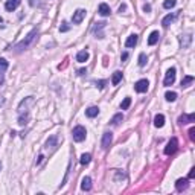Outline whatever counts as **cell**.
Wrapping results in <instances>:
<instances>
[{
    "label": "cell",
    "mask_w": 195,
    "mask_h": 195,
    "mask_svg": "<svg viewBox=\"0 0 195 195\" xmlns=\"http://www.w3.org/2000/svg\"><path fill=\"white\" fill-rule=\"evenodd\" d=\"M145 64H146V55H145V54H140V55H139V66L143 67Z\"/></svg>",
    "instance_id": "obj_28"
},
{
    "label": "cell",
    "mask_w": 195,
    "mask_h": 195,
    "mask_svg": "<svg viewBox=\"0 0 195 195\" xmlns=\"http://www.w3.org/2000/svg\"><path fill=\"white\" fill-rule=\"evenodd\" d=\"M85 73H87V69H80V70H78V75H80V76L85 75Z\"/></svg>",
    "instance_id": "obj_33"
},
{
    "label": "cell",
    "mask_w": 195,
    "mask_h": 195,
    "mask_svg": "<svg viewBox=\"0 0 195 195\" xmlns=\"http://www.w3.org/2000/svg\"><path fill=\"white\" fill-rule=\"evenodd\" d=\"M175 5H177V0H165V2H163V8H165V9H171Z\"/></svg>",
    "instance_id": "obj_22"
},
{
    "label": "cell",
    "mask_w": 195,
    "mask_h": 195,
    "mask_svg": "<svg viewBox=\"0 0 195 195\" xmlns=\"http://www.w3.org/2000/svg\"><path fill=\"white\" fill-rule=\"evenodd\" d=\"M29 5L32 6V5H34V0H29Z\"/></svg>",
    "instance_id": "obj_39"
},
{
    "label": "cell",
    "mask_w": 195,
    "mask_h": 195,
    "mask_svg": "<svg viewBox=\"0 0 195 195\" xmlns=\"http://www.w3.org/2000/svg\"><path fill=\"white\" fill-rule=\"evenodd\" d=\"M111 140H113V134L110 133V131H107V133H104L102 136V148L107 149L110 146V143H111Z\"/></svg>",
    "instance_id": "obj_9"
},
{
    "label": "cell",
    "mask_w": 195,
    "mask_h": 195,
    "mask_svg": "<svg viewBox=\"0 0 195 195\" xmlns=\"http://www.w3.org/2000/svg\"><path fill=\"white\" fill-rule=\"evenodd\" d=\"M55 145H57V136H52V137L49 139L46 142V148H55Z\"/></svg>",
    "instance_id": "obj_25"
},
{
    "label": "cell",
    "mask_w": 195,
    "mask_h": 195,
    "mask_svg": "<svg viewBox=\"0 0 195 195\" xmlns=\"http://www.w3.org/2000/svg\"><path fill=\"white\" fill-rule=\"evenodd\" d=\"M192 81H194V76H192V75H187V76H184L183 81H182V87H187V85H189Z\"/></svg>",
    "instance_id": "obj_26"
},
{
    "label": "cell",
    "mask_w": 195,
    "mask_h": 195,
    "mask_svg": "<svg viewBox=\"0 0 195 195\" xmlns=\"http://www.w3.org/2000/svg\"><path fill=\"white\" fill-rule=\"evenodd\" d=\"M121 81H122V72H119V70H117V72H115V73H113V78H111V84H113V85H117V84H119Z\"/></svg>",
    "instance_id": "obj_20"
},
{
    "label": "cell",
    "mask_w": 195,
    "mask_h": 195,
    "mask_svg": "<svg viewBox=\"0 0 195 195\" xmlns=\"http://www.w3.org/2000/svg\"><path fill=\"white\" fill-rule=\"evenodd\" d=\"M110 6L107 5V3H101L99 5V14L102 15V17H107V15H110Z\"/></svg>",
    "instance_id": "obj_17"
},
{
    "label": "cell",
    "mask_w": 195,
    "mask_h": 195,
    "mask_svg": "<svg viewBox=\"0 0 195 195\" xmlns=\"http://www.w3.org/2000/svg\"><path fill=\"white\" fill-rule=\"evenodd\" d=\"M89 59V52L87 50H80L78 55H76V61L78 63H85Z\"/></svg>",
    "instance_id": "obj_16"
},
{
    "label": "cell",
    "mask_w": 195,
    "mask_h": 195,
    "mask_svg": "<svg viewBox=\"0 0 195 195\" xmlns=\"http://www.w3.org/2000/svg\"><path fill=\"white\" fill-rule=\"evenodd\" d=\"M0 169H2V163H0Z\"/></svg>",
    "instance_id": "obj_41"
},
{
    "label": "cell",
    "mask_w": 195,
    "mask_h": 195,
    "mask_svg": "<svg viewBox=\"0 0 195 195\" xmlns=\"http://www.w3.org/2000/svg\"><path fill=\"white\" fill-rule=\"evenodd\" d=\"M136 44H137V35L136 34L130 35V37L126 38V41H125V46L126 47H134Z\"/></svg>",
    "instance_id": "obj_14"
},
{
    "label": "cell",
    "mask_w": 195,
    "mask_h": 195,
    "mask_svg": "<svg viewBox=\"0 0 195 195\" xmlns=\"http://www.w3.org/2000/svg\"><path fill=\"white\" fill-rule=\"evenodd\" d=\"M37 34H38V31H37V29H32L29 34L26 35V38H24L23 41H20V43L15 46V49H17V50H24V49H28V47L32 44V41L35 40Z\"/></svg>",
    "instance_id": "obj_1"
},
{
    "label": "cell",
    "mask_w": 195,
    "mask_h": 195,
    "mask_svg": "<svg viewBox=\"0 0 195 195\" xmlns=\"http://www.w3.org/2000/svg\"><path fill=\"white\" fill-rule=\"evenodd\" d=\"M105 22H99V23H95V26H93V32L98 35V38H104V34L101 32L104 28H105Z\"/></svg>",
    "instance_id": "obj_8"
},
{
    "label": "cell",
    "mask_w": 195,
    "mask_h": 195,
    "mask_svg": "<svg viewBox=\"0 0 195 195\" xmlns=\"http://www.w3.org/2000/svg\"><path fill=\"white\" fill-rule=\"evenodd\" d=\"M20 2H22V0H6V3H5L6 11H14V9H17V8L20 6Z\"/></svg>",
    "instance_id": "obj_10"
},
{
    "label": "cell",
    "mask_w": 195,
    "mask_h": 195,
    "mask_svg": "<svg viewBox=\"0 0 195 195\" xmlns=\"http://www.w3.org/2000/svg\"><path fill=\"white\" fill-rule=\"evenodd\" d=\"M84 17H85V11L84 9H76V11L73 12L72 22H73V24H80L84 20Z\"/></svg>",
    "instance_id": "obj_7"
},
{
    "label": "cell",
    "mask_w": 195,
    "mask_h": 195,
    "mask_svg": "<svg viewBox=\"0 0 195 195\" xmlns=\"http://www.w3.org/2000/svg\"><path fill=\"white\" fill-rule=\"evenodd\" d=\"M143 11H145V12L151 11V5H143Z\"/></svg>",
    "instance_id": "obj_34"
},
{
    "label": "cell",
    "mask_w": 195,
    "mask_h": 195,
    "mask_svg": "<svg viewBox=\"0 0 195 195\" xmlns=\"http://www.w3.org/2000/svg\"><path fill=\"white\" fill-rule=\"evenodd\" d=\"M81 189H82V191H90V189H92V178H90V177H84V178H82Z\"/></svg>",
    "instance_id": "obj_13"
},
{
    "label": "cell",
    "mask_w": 195,
    "mask_h": 195,
    "mask_svg": "<svg viewBox=\"0 0 195 195\" xmlns=\"http://www.w3.org/2000/svg\"><path fill=\"white\" fill-rule=\"evenodd\" d=\"M165 98H166V101H168V102H174V101L177 99V93H175V92H166Z\"/></svg>",
    "instance_id": "obj_23"
},
{
    "label": "cell",
    "mask_w": 195,
    "mask_h": 195,
    "mask_svg": "<svg viewBox=\"0 0 195 195\" xmlns=\"http://www.w3.org/2000/svg\"><path fill=\"white\" fill-rule=\"evenodd\" d=\"M105 84H107V81H105V80H101V81H98V82H96V85H98V89H99V90H102L104 87H105Z\"/></svg>",
    "instance_id": "obj_31"
},
{
    "label": "cell",
    "mask_w": 195,
    "mask_h": 195,
    "mask_svg": "<svg viewBox=\"0 0 195 195\" xmlns=\"http://www.w3.org/2000/svg\"><path fill=\"white\" fill-rule=\"evenodd\" d=\"M148 85H149V82L146 80H139L137 82L134 84V90L137 93H145L148 90Z\"/></svg>",
    "instance_id": "obj_5"
},
{
    "label": "cell",
    "mask_w": 195,
    "mask_h": 195,
    "mask_svg": "<svg viewBox=\"0 0 195 195\" xmlns=\"http://www.w3.org/2000/svg\"><path fill=\"white\" fill-rule=\"evenodd\" d=\"M72 136H73V140L75 142H82L84 139H85V136H87V131H85V128L84 126H75L73 128V131H72Z\"/></svg>",
    "instance_id": "obj_2"
},
{
    "label": "cell",
    "mask_w": 195,
    "mask_h": 195,
    "mask_svg": "<svg viewBox=\"0 0 195 195\" xmlns=\"http://www.w3.org/2000/svg\"><path fill=\"white\" fill-rule=\"evenodd\" d=\"M125 9H126V6H125V5H121V6H119V12H121V14H122V12L125 11Z\"/></svg>",
    "instance_id": "obj_37"
},
{
    "label": "cell",
    "mask_w": 195,
    "mask_h": 195,
    "mask_svg": "<svg viewBox=\"0 0 195 195\" xmlns=\"http://www.w3.org/2000/svg\"><path fill=\"white\" fill-rule=\"evenodd\" d=\"M69 29H70L69 23H67V22H63V24H61V28H59V31H61V32H67Z\"/></svg>",
    "instance_id": "obj_30"
},
{
    "label": "cell",
    "mask_w": 195,
    "mask_h": 195,
    "mask_svg": "<svg viewBox=\"0 0 195 195\" xmlns=\"http://www.w3.org/2000/svg\"><path fill=\"white\" fill-rule=\"evenodd\" d=\"M189 137H191V140H195V128L189 130Z\"/></svg>",
    "instance_id": "obj_32"
},
{
    "label": "cell",
    "mask_w": 195,
    "mask_h": 195,
    "mask_svg": "<svg viewBox=\"0 0 195 195\" xmlns=\"http://www.w3.org/2000/svg\"><path fill=\"white\" fill-rule=\"evenodd\" d=\"M175 67H171V69L166 72V76H165V81H163V85H166V87H169L174 84V81H175Z\"/></svg>",
    "instance_id": "obj_4"
},
{
    "label": "cell",
    "mask_w": 195,
    "mask_h": 195,
    "mask_svg": "<svg viewBox=\"0 0 195 195\" xmlns=\"http://www.w3.org/2000/svg\"><path fill=\"white\" fill-rule=\"evenodd\" d=\"M189 187V178H178L177 182H175V189L178 191V192H183Z\"/></svg>",
    "instance_id": "obj_6"
},
{
    "label": "cell",
    "mask_w": 195,
    "mask_h": 195,
    "mask_svg": "<svg viewBox=\"0 0 195 195\" xmlns=\"http://www.w3.org/2000/svg\"><path fill=\"white\" fill-rule=\"evenodd\" d=\"M178 148V140L175 137H172L169 142H168V145H166V148H165V154L166 156H172L175 151Z\"/></svg>",
    "instance_id": "obj_3"
},
{
    "label": "cell",
    "mask_w": 195,
    "mask_h": 195,
    "mask_svg": "<svg viewBox=\"0 0 195 195\" xmlns=\"http://www.w3.org/2000/svg\"><path fill=\"white\" fill-rule=\"evenodd\" d=\"M85 115L89 116V117H95V116L99 115V108L95 107V105H93V107H89V108L85 110Z\"/></svg>",
    "instance_id": "obj_19"
},
{
    "label": "cell",
    "mask_w": 195,
    "mask_h": 195,
    "mask_svg": "<svg viewBox=\"0 0 195 195\" xmlns=\"http://www.w3.org/2000/svg\"><path fill=\"white\" fill-rule=\"evenodd\" d=\"M175 17H177V14H168V15H166V17L162 20V24H163L165 28H168V26H169V24H171L172 22L175 20Z\"/></svg>",
    "instance_id": "obj_15"
},
{
    "label": "cell",
    "mask_w": 195,
    "mask_h": 195,
    "mask_svg": "<svg viewBox=\"0 0 195 195\" xmlns=\"http://www.w3.org/2000/svg\"><path fill=\"white\" fill-rule=\"evenodd\" d=\"M8 61L5 59V58H0V73H3V72H6V69H8Z\"/></svg>",
    "instance_id": "obj_27"
},
{
    "label": "cell",
    "mask_w": 195,
    "mask_h": 195,
    "mask_svg": "<svg viewBox=\"0 0 195 195\" xmlns=\"http://www.w3.org/2000/svg\"><path fill=\"white\" fill-rule=\"evenodd\" d=\"M121 59H122V61H125V59H128V54H126V52H124V54L121 55Z\"/></svg>",
    "instance_id": "obj_35"
},
{
    "label": "cell",
    "mask_w": 195,
    "mask_h": 195,
    "mask_svg": "<svg viewBox=\"0 0 195 195\" xmlns=\"http://www.w3.org/2000/svg\"><path fill=\"white\" fill-rule=\"evenodd\" d=\"M2 22H3V20H2V17H0V23H2Z\"/></svg>",
    "instance_id": "obj_40"
},
{
    "label": "cell",
    "mask_w": 195,
    "mask_h": 195,
    "mask_svg": "<svg viewBox=\"0 0 195 195\" xmlns=\"http://www.w3.org/2000/svg\"><path fill=\"white\" fill-rule=\"evenodd\" d=\"M43 159H44V157H43V154H40V156H38V160H37V165H40V163L43 162Z\"/></svg>",
    "instance_id": "obj_36"
},
{
    "label": "cell",
    "mask_w": 195,
    "mask_h": 195,
    "mask_svg": "<svg viewBox=\"0 0 195 195\" xmlns=\"http://www.w3.org/2000/svg\"><path fill=\"white\" fill-rule=\"evenodd\" d=\"M154 125L157 126V128H162V126L165 125V116L156 115V117H154Z\"/></svg>",
    "instance_id": "obj_18"
},
{
    "label": "cell",
    "mask_w": 195,
    "mask_h": 195,
    "mask_svg": "<svg viewBox=\"0 0 195 195\" xmlns=\"http://www.w3.org/2000/svg\"><path fill=\"white\" fill-rule=\"evenodd\" d=\"M130 104H131V98H125L124 102L121 104V108H122V110H126V108L130 107Z\"/></svg>",
    "instance_id": "obj_29"
},
{
    "label": "cell",
    "mask_w": 195,
    "mask_h": 195,
    "mask_svg": "<svg viewBox=\"0 0 195 195\" xmlns=\"http://www.w3.org/2000/svg\"><path fill=\"white\" fill-rule=\"evenodd\" d=\"M80 162H81V165H89V163L92 162V156H90V154H82Z\"/></svg>",
    "instance_id": "obj_24"
},
{
    "label": "cell",
    "mask_w": 195,
    "mask_h": 195,
    "mask_svg": "<svg viewBox=\"0 0 195 195\" xmlns=\"http://www.w3.org/2000/svg\"><path fill=\"white\" fill-rule=\"evenodd\" d=\"M159 38H160V34H159V31H154V32H151L148 37V44L149 46H154L157 41H159Z\"/></svg>",
    "instance_id": "obj_12"
},
{
    "label": "cell",
    "mask_w": 195,
    "mask_h": 195,
    "mask_svg": "<svg viewBox=\"0 0 195 195\" xmlns=\"http://www.w3.org/2000/svg\"><path fill=\"white\" fill-rule=\"evenodd\" d=\"M122 121H124V115H122V113H117V115L113 116V119H111V124H113V125H119Z\"/></svg>",
    "instance_id": "obj_21"
},
{
    "label": "cell",
    "mask_w": 195,
    "mask_h": 195,
    "mask_svg": "<svg viewBox=\"0 0 195 195\" xmlns=\"http://www.w3.org/2000/svg\"><path fill=\"white\" fill-rule=\"evenodd\" d=\"M195 121V115L194 113H191V115H183L178 117V124H182V125H184V124H191V122H194Z\"/></svg>",
    "instance_id": "obj_11"
},
{
    "label": "cell",
    "mask_w": 195,
    "mask_h": 195,
    "mask_svg": "<svg viewBox=\"0 0 195 195\" xmlns=\"http://www.w3.org/2000/svg\"><path fill=\"white\" fill-rule=\"evenodd\" d=\"M194 175H195V169L192 168V169H191V172H189V178H194Z\"/></svg>",
    "instance_id": "obj_38"
}]
</instances>
